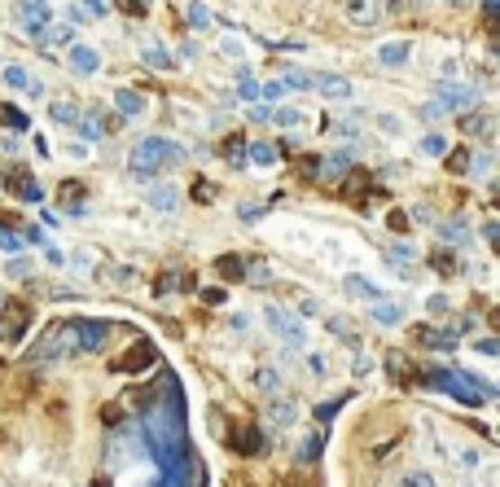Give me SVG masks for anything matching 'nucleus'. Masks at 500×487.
Listing matches in <instances>:
<instances>
[{"instance_id":"f257e3e1","label":"nucleus","mask_w":500,"mask_h":487,"mask_svg":"<svg viewBox=\"0 0 500 487\" xmlns=\"http://www.w3.org/2000/svg\"><path fill=\"white\" fill-rule=\"evenodd\" d=\"M180 159H185V150L176 141H167V136H141L132 145V154H128V171H132L136 180H150L163 167H176Z\"/></svg>"},{"instance_id":"f03ea898","label":"nucleus","mask_w":500,"mask_h":487,"mask_svg":"<svg viewBox=\"0 0 500 487\" xmlns=\"http://www.w3.org/2000/svg\"><path fill=\"white\" fill-rule=\"evenodd\" d=\"M150 364H154V343H150V338H136L123 356L110 360V373H141V369H150Z\"/></svg>"},{"instance_id":"7ed1b4c3","label":"nucleus","mask_w":500,"mask_h":487,"mask_svg":"<svg viewBox=\"0 0 500 487\" xmlns=\"http://www.w3.org/2000/svg\"><path fill=\"white\" fill-rule=\"evenodd\" d=\"M386 14V0H342V18L351 27H377Z\"/></svg>"},{"instance_id":"20e7f679","label":"nucleus","mask_w":500,"mask_h":487,"mask_svg":"<svg viewBox=\"0 0 500 487\" xmlns=\"http://www.w3.org/2000/svg\"><path fill=\"white\" fill-rule=\"evenodd\" d=\"M70 334H75V352H101V343L110 338V325L105 321H70Z\"/></svg>"},{"instance_id":"39448f33","label":"nucleus","mask_w":500,"mask_h":487,"mask_svg":"<svg viewBox=\"0 0 500 487\" xmlns=\"http://www.w3.org/2000/svg\"><path fill=\"white\" fill-rule=\"evenodd\" d=\"M27 325H32V308H27L23 299H9L5 312H0V334H5V338H18Z\"/></svg>"},{"instance_id":"423d86ee","label":"nucleus","mask_w":500,"mask_h":487,"mask_svg":"<svg viewBox=\"0 0 500 487\" xmlns=\"http://www.w3.org/2000/svg\"><path fill=\"white\" fill-rule=\"evenodd\" d=\"M264 321L286 338V343H295V347H303V325L295 321V312H286V308H264Z\"/></svg>"},{"instance_id":"0eeeda50","label":"nucleus","mask_w":500,"mask_h":487,"mask_svg":"<svg viewBox=\"0 0 500 487\" xmlns=\"http://www.w3.org/2000/svg\"><path fill=\"white\" fill-rule=\"evenodd\" d=\"M229 444H233V453H241V456H255L259 448H264V439H259L255 422H233L229 426Z\"/></svg>"},{"instance_id":"6e6552de","label":"nucleus","mask_w":500,"mask_h":487,"mask_svg":"<svg viewBox=\"0 0 500 487\" xmlns=\"http://www.w3.org/2000/svg\"><path fill=\"white\" fill-rule=\"evenodd\" d=\"M264 422L272 426V430H290V426H295V400H286V395L264 400Z\"/></svg>"},{"instance_id":"1a4fd4ad","label":"nucleus","mask_w":500,"mask_h":487,"mask_svg":"<svg viewBox=\"0 0 500 487\" xmlns=\"http://www.w3.org/2000/svg\"><path fill=\"white\" fill-rule=\"evenodd\" d=\"M67 66L75 70V75H97V70H101V53L93 49V44H70V49H67Z\"/></svg>"},{"instance_id":"9d476101","label":"nucleus","mask_w":500,"mask_h":487,"mask_svg":"<svg viewBox=\"0 0 500 487\" xmlns=\"http://www.w3.org/2000/svg\"><path fill=\"white\" fill-rule=\"evenodd\" d=\"M434 444L448 453V461H452L457 470H466V474H474V470H478V448H469V444H466V448H461V444H448L443 435H434Z\"/></svg>"},{"instance_id":"9b49d317","label":"nucleus","mask_w":500,"mask_h":487,"mask_svg":"<svg viewBox=\"0 0 500 487\" xmlns=\"http://www.w3.org/2000/svg\"><path fill=\"white\" fill-rule=\"evenodd\" d=\"M434 101H443V110H457V106H474V88H466V84H439L434 88Z\"/></svg>"},{"instance_id":"f8f14e48","label":"nucleus","mask_w":500,"mask_h":487,"mask_svg":"<svg viewBox=\"0 0 500 487\" xmlns=\"http://www.w3.org/2000/svg\"><path fill=\"white\" fill-rule=\"evenodd\" d=\"M413 343H417V347H434V352H448L457 338L443 334V329H434V325H417V329H413Z\"/></svg>"},{"instance_id":"ddd939ff","label":"nucleus","mask_w":500,"mask_h":487,"mask_svg":"<svg viewBox=\"0 0 500 487\" xmlns=\"http://www.w3.org/2000/svg\"><path fill=\"white\" fill-rule=\"evenodd\" d=\"M312 88L325 93V97H333V101L351 97V79H342V75H312Z\"/></svg>"},{"instance_id":"4468645a","label":"nucleus","mask_w":500,"mask_h":487,"mask_svg":"<svg viewBox=\"0 0 500 487\" xmlns=\"http://www.w3.org/2000/svg\"><path fill=\"white\" fill-rule=\"evenodd\" d=\"M250 387L259 391L264 400H272V395H281V373H277L272 364H259V369L250 373Z\"/></svg>"},{"instance_id":"2eb2a0df","label":"nucleus","mask_w":500,"mask_h":487,"mask_svg":"<svg viewBox=\"0 0 500 487\" xmlns=\"http://www.w3.org/2000/svg\"><path fill=\"white\" fill-rule=\"evenodd\" d=\"M492 128H496V119H492L487 110L461 115V132H466V136H478V141H487V136H492Z\"/></svg>"},{"instance_id":"dca6fc26","label":"nucleus","mask_w":500,"mask_h":487,"mask_svg":"<svg viewBox=\"0 0 500 487\" xmlns=\"http://www.w3.org/2000/svg\"><path fill=\"white\" fill-rule=\"evenodd\" d=\"M5 185H9V189H14L18 198H27V202H40V185L32 180V171H14Z\"/></svg>"},{"instance_id":"f3484780","label":"nucleus","mask_w":500,"mask_h":487,"mask_svg":"<svg viewBox=\"0 0 500 487\" xmlns=\"http://www.w3.org/2000/svg\"><path fill=\"white\" fill-rule=\"evenodd\" d=\"M114 106H119V115H128V119H136V115L145 110V101L136 97L132 88H119V93H114Z\"/></svg>"},{"instance_id":"a211bd4d","label":"nucleus","mask_w":500,"mask_h":487,"mask_svg":"<svg viewBox=\"0 0 500 487\" xmlns=\"http://www.w3.org/2000/svg\"><path fill=\"white\" fill-rule=\"evenodd\" d=\"M0 79H5V84H9V88H40V84H35L32 75H27V70H23V66H5V70H0Z\"/></svg>"},{"instance_id":"6ab92c4d","label":"nucleus","mask_w":500,"mask_h":487,"mask_svg":"<svg viewBox=\"0 0 500 487\" xmlns=\"http://www.w3.org/2000/svg\"><path fill=\"white\" fill-rule=\"evenodd\" d=\"M377 62H382V66L408 62V44H404V40H395V44H382V49H377Z\"/></svg>"},{"instance_id":"aec40b11","label":"nucleus","mask_w":500,"mask_h":487,"mask_svg":"<svg viewBox=\"0 0 500 487\" xmlns=\"http://www.w3.org/2000/svg\"><path fill=\"white\" fill-rule=\"evenodd\" d=\"M368 189H373V180H368V171H351V180L342 185V194L351 198V202H360V198H365Z\"/></svg>"},{"instance_id":"412c9836","label":"nucleus","mask_w":500,"mask_h":487,"mask_svg":"<svg viewBox=\"0 0 500 487\" xmlns=\"http://www.w3.org/2000/svg\"><path fill=\"white\" fill-rule=\"evenodd\" d=\"M391 487H439V483H434L431 470H404V474Z\"/></svg>"},{"instance_id":"4be33fe9","label":"nucleus","mask_w":500,"mask_h":487,"mask_svg":"<svg viewBox=\"0 0 500 487\" xmlns=\"http://www.w3.org/2000/svg\"><path fill=\"white\" fill-rule=\"evenodd\" d=\"M215 272H220L224 281H241V272H246V263L237 260V255H220V260H215Z\"/></svg>"},{"instance_id":"5701e85b","label":"nucleus","mask_w":500,"mask_h":487,"mask_svg":"<svg viewBox=\"0 0 500 487\" xmlns=\"http://www.w3.org/2000/svg\"><path fill=\"white\" fill-rule=\"evenodd\" d=\"M347 294H351V299H377V286H373L368 277H360V272H351V277H347Z\"/></svg>"},{"instance_id":"b1692460","label":"nucleus","mask_w":500,"mask_h":487,"mask_svg":"<svg viewBox=\"0 0 500 487\" xmlns=\"http://www.w3.org/2000/svg\"><path fill=\"white\" fill-rule=\"evenodd\" d=\"M58 202H62V211H75V207H84V185L67 180V185L58 189Z\"/></svg>"},{"instance_id":"393cba45","label":"nucleus","mask_w":500,"mask_h":487,"mask_svg":"<svg viewBox=\"0 0 500 487\" xmlns=\"http://www.w3.org/2000/svg\"><path fill=\"white\" fill-rule=\"evenodd\" d=\"M422 154H426V159H443V154H448V141H443L439 132H426V136H422Z\"/></svg>"},{"instance_id":"a878e982","label":"nucleus","mask_w":500,"mask_h":487,"mask_svg":"<svg viewBox=\"0 0 500 487\" xmlns=\"http://www.w3.org/2000/svg\"><path fill=\"white\" fill-rule=\"evenodd\" d=\"M373 321L377 325H400L404 321L400 303H377V308H373Z\"/></svg>"},{"instance_id":"bb28decb","label":"nucleus","mask_w":500,"mask_h":487,"mask_svg":"<svg viewBox=\"0 0 500 487\" xmlns=\"http://www.w3.org/2000/svg\"><path fill=\"white\" fill-rule=\"evenodd\" d=\"M70 27H40V32H35V40H40V44H70Z\"/></svg>"},{"instance_id":"cd10ccee","label":"nucleus","mask_w":500,"mask_h":487,"mask_svg":"<svg viewBox=\"0 0 500 487\" xmlns=\"http://www.w3.org/2000/svg\"><path fill=\"white\" fill-rule=\"evenodd\" d=\"M0 128H27V115L14 110L9 101H0Z\"/></svg>"},{"instance_id":"c85d7f7f","label":"nucleus","mask_w":500,"mask_h":487,"mask_svg":"<svg viewBox=\"0 0 500 487\" xmlns=\"http://www.w3.org/2000/svg\"><path fill=\"white\" fill-rule=\"evenodd\" d=\"M246 154H250V162H259V167H272V162H277V150L264 145V141H250V150H246Z\"/></svg>"},{"instance_id":"c756f323","label":"nucleus","mask_w":500,"mask_h":487,"mask_svg":"<svg viewBox=\"0 0 500 487\" xmlns=\"http://www.w3.org/2000/svg\"><path fill=\"white\" fill-rule=\"evenodd\" d=\"M141 53H145V62H150V66H159V70H167V66H171V58H167V49H163V44H145Z\"/></svg>"},{"instance_id":"7c9ffc66","label":"nucleus","mask_w":500,"mask_h":487,"mask_svg":"<svg viewBox=\"0 0 500 487\" xmlns=\"http://www.w3.org/2000/svg\"><path fill=\"white\" fill-rule=\"evenodd\" d=\"M391 378H400V382H417V369H413L408 360L391 356Z\"/></svg>"},{"instance_id":"2f4dec72","label":"nucleus","mask_w":500,"mask_h":487,"mask_svg":"<svg viewBox=\"0 0 500 487\" xmlns=\"http://www.w3.org/2000/svg\"><path fill=\"white\" fill-rule=\"evenodd\" d=\"M224 159H229V162L246 159V141H241V136H229V141H224Z\"/></svg>"},{"instance_id":"473e14b6","label":"nucleus","mask_w":500,"mask_h":487,"mask_svg":"<svg viewBox=\"0 0 500 487\" xmlns=\"http://www.w3.org/2000/svg\"><path fill=\"white\" fill-rule=\"evenodd\" d=\"M114 9H123L128 18H145V14H150V5H145V0H114Z\"/></svg>"},{"instance_id":"72a5a7b5","label":"nucleus","mask_w":500,"mask_h":487,"mask_svg":"<svg viewBox=\"0 0 500 487\" xmlns=\"http://www.w3.org/2000/svg\"><path fill=\"white\" fill-rule=\"evenodd\" d=\"M469 162H474V154H469V150H452V154H448V167H452L457 176H461V171H469Z\"/></svg>"},{"instance_id":"f704fd0d","label":"nucleus","mask_w":500,"mask_h":487,"mask_svg":"<svg viewBox=\"0 0 500 487\" xmlns=\"http://www.w3.org/2000/svg\"><path fill=\"white\" fill-rule=\"evenodd\" d=\"M150 202H154L159 211H171V207H176V189H150Z\"/></svg>"},{"instance_id":"c9c22d12","label":"nucleus","mask_w":500,"mask_h":487,"mask_svg":"<svg viewBox=\"0 0 500 487\" xmlns=\"http://www.w3.org/2000/svg\"><path fill=\"white\" fill-rule=\"evenodd\" d=\"M434 268H439L443 277H452V272H457V260H452L448 251H434Z\"/></svg>"},{"instance_id":"e433bc0d","label":"nucleus","mask_w":500,"mask_h":487,"mask_svg":"<svg viewBox=\"0 0 500 487\" xmlns=\"http://www.w3.org/2000/svg\"><path fill=\"white\" fill-rule=\"evenodd\" d=\"M299 171H303V176H307V180H316V176H321V159H312V154H303V159H299Z\"/></svg>"},{"instance_id":"4c0bfd02","label":"nucleus","mask_w":500,"mask_h":487,"mask_svg":"<svg viewBox=\"0 0 500 487\" xmlns=\"http://www.w3.org/2000/svg\"><path fill=\"white\" fill-rule=\"evenodd\" d=\"M286 88H312V75H303V70H286Z\"/></svg>"},{"instance_id":"58836bf2","label":"nucleus","mask_w":500,"mask_h":487,"mask_svg":"<svg viewBox=\"0 0 500 487\" xmlns=\"http://www.w3.org/2000/svg\"><path fill=\"white\" fill-rule=\"evenodd\" d=\"M391 260H400V263H413L417 260V251L408 246V242H400V246H391Z\"/></svg>"},{"instance_id":"ea45409f","label":"nucleus","mask_w":500,"mask_h":487,"mask_svg":"<svg viewBox=\"0 0 500 487\" xmlns=\"http://www.w3.org/2000/svg\"><path fill=\"white\" fill-rule=\"evenodd\" d=\"M53 119H62V124H79V115L70 110L67 101H58V106H53Z\"/></svg>"},{"instance_id":"a19ab883","label":"nucleus","mask_w":500,"mask_h":487,"mask_svg":"<svg viewBox=\"0 0 500 487\" xmlns=\"http://www.w3.org/2000/svg\"><path fill=\"white\" fill-rule=\"evenodd\" d=\"M277 124H286V128H299L303 115H299V110H277Z\"/></svg>"},{"instance_id":"79ce46f5","label":"nucleus","mask_w":500,"mask_h":487,"mask_svg":"<svg viewBox=\"0 0 500 487\" xmlns=\"http://www.w3.org/2000/svg\"><path fill=\"white\" fill-rule=\"evenodd\" d=\"M338 409H342V400H333V404H321V409H316V422H330Z\"/></svg>"},{"instance_id":"37998d69","label":"nucleus","mask_w":500,"mask_h":487,"mask_svg":"<svg viewBox=\"0 0 500 487\" xmlns=\"http://www.w3.org/2000/svg\"><path fill=\"white\" fill-rule=\"evenodd\" d=\"M377 124H382V132H395V136H400V132H404V124H400V119H395V115H382Z\"/></svg>"},{"instance_id":"c03bdc74","label":"nucleus","mask_w":500,"mask_h":487,"mask_svg":"<svg viewBox=\"0 0 500 487\" xmlns=\"http://www.w3.org/2000/svg\"><path fill=\"white\" fill-rule=\"evenodd\" d=\"M422 115H426V119H439V115H448V110H443V101H426Z\"/></svg>"},{"instance_id":"a18cd8bd","label":"nucleus","mask_w":500,"mask_h":487,"mask_svg":"<svg viewBox=\"0 0 500 487\" xmlns=\"http://www.w3.org/2000/svg\"><path fill=\"white\" fill-rule=\"evenodd\" d=\"M307 364H312V373H330V360H325V356H316V352L307 356Z\"/></svg>"},{"instance_id":"49530a36","label":"nucleus","mask_w":500,"mask_h":487,"mask_svg":"<svg viewBox=\"0 0 500 487\" xmlns=\"http://www.w3.org/2000/svg\"><path fill=\"white\" fill-rule=\"evenodd\" d=\"M0 251H18V237L9 228H0Z\"/></svg>"},{"instance_id":"de8ad7c7","label":"nucleus","mask_w":500,"mask_h":487,"mask_svg":"<svg viewBox=\"0 0 500 487\" xmlns=\"http://www.w3.org/2000/svg\"><path fill=\"white\" fill-rule=\"evenodd\" d=\"M171 286H180V272H163L159 277V290H171Z\"/></svg>"},{"instance_id":"09e8293b","label":"nucleus","mask_w":500,"mask_h":487,"mask_svg":"<svg viewBox=\"0 0 500 487\" xmlns=\"http://www.w3.org/2000/svg\"><path fill=\"white\" fill-rule=\"evenodd\" d=\"M0 228H23V220L14 211H0Z\"/></svg>"},{"instance_id":"8fccbe9b","label":"nucleus","mask_w":500,"mask_h":487,"mask_svg":"<svg viewBox=\"0 0 500 487\" xmlns=\"http://www.w3.org/2000/svg\"><path fill=\"white\" fill-rule=\"evenodd\" d=\"M114 277H119V286H136V272H128V268H114Z\"/></svg>"},{"instance_id":"3c124183","label":"nucleus","mask_w":500,"mask_h":487,"mask_svg":"<svg viewBox=\"0 0 500 487\" xmlns=\"http://www.w3.org/2000/svg\"><path fill=\"white\" fill-rule=\"evenodd\" d=\"M386 225H391V228H400V233H404V228H408V216H400V211H391V220H386Z\"/></svg>"},{"instance_id":"603ef678","label":"nucleus","mask_w":500,"mask_h":487,"mask_svg":"<svg viewBox=\"0 0 500 487\" xmlns=\"http://www.w3.org/2000/svg\"><path fill=\"white\" fill-rule=\"evenodd\" d=\"M88 14H105V0H88Z\"/></svg>"},{"instance_id":"864d4df0","label":"nucleus","mask_w":500,"mask_h":487,"mask_svg":"<svg viewBox=\"0 0 500 487\" xmlns=\"http://www.w3.org/2000/svg\"><path fill=\"white\" fill-rule=\"evenodd\" d=\"M448 5H452V9H466L469 0H448Z\"/></svg>"},{"instance_id":"5fc2aeb1","label":"nucleus","mask_w":500,"mask_h":487,"mask_svg":"<svg viewBox=\"0 0 500 487\" xmlns=\"http://www.w3.org/2000/svg\"><path fill=\"white\" fill-rule=\"evenodd\" d=\"M290 487H316V483H290Z\"/></svg>"},{"instance_id":"6e6d98bb","label":"nucleus","mask_w":500,"mask_h":487,"mask_svg":"<svg viewBox=\"0 0 500 487\" xmlns=\"http://www.w3.org/2000/svg\"><path fill=\"white\" fill-rule=\"evenodd\" d=\"M32 5H49V0H32Z\"/></svg>"}]
</instances>
